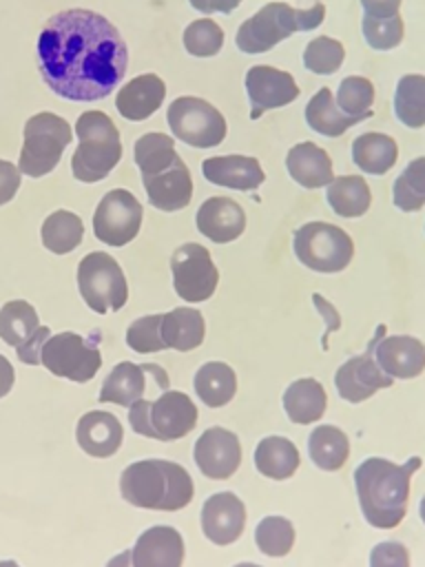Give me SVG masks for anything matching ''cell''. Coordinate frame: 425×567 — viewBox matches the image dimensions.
<instances>
[{
    "label": "cell",
    "instance_id": "1",
    "mask_svg": "<svg viewBox=\"0 0 425 567\" xmlns=\"http://www.w3.org/2000/svg\"><path fill=\"white\" fill-rule=\"evenodd\" d=\"M38 62L53 93L73 102H95L124 80L128 49L104 16L66 9L49 18L40 31Z\"/></svg>",
    "mask_w": 425,
    "mask_h": 567
},
{
    "label": "cell",
    "instance_id": "2",
    "mask_svg": "<svg viewBox=\"0 0 425 567\" xmlns=\"http://www.w3.org/2000/svg\"><path fill=\"white\" fill-rule=\"evenodd\" d=\"M418 467V456H412L405 465L372 456L356 467L354 483L359 505L372 527L392 529L403 520L410 496V478Z\"/></svg>",
    "mask_w": 425,
    "mask_h": 567
},
{
    "label": "cell",
    "instance_id": "3",
    "mask_svg": "<svg viewBox=\"0 0 425 567\" xmlns=\"http://www.w3.org/2000/svg\"><path fill=\"white\" fill-rule=\"evenodd\" d=\"M193 489L190 474L179 463L164 458L131 463L120 476L122 496L144 509H182L190 503Z\"/></svg>",
    "mask_w": 425,
    "mask_h": 567
},
{
    "label": "cell",
    "instance_id": "4",
    "mask_svg": "<svg viewBox=\"0 0 425 567\" xmlns=\"http://www.w3.org/2000/svg\"><path fill=\"white\" fill-rule=\"evenodd\" d=\"M325 18L323 2L310 9H294L286 2H268L252 18L241 22L235 42L243 53H266L297 31H312Z\"/></svg>",
    "mask_w": 425,
    "mask_h": 567
},
{
    "label": "cell",
    "instance_id": "5",
    "mask_svg": "<svg viewBox=\"0 0 425 567\" xmlns=\"http://www.w3.org/2000/svg\"><path fill=\"white\" fill-rule=\"evenodd\" d=\"M77 148L71 159L73 177L86 184L104 179L122 159L120 131L102 111H86L75 122Z\"/></svg>",
    "mask_w": 425,
    "mask_h": 567
},
{
    "label": "cell",
    "instance_id": "6",
    "mask_svg": "<svg viewBox=\"0 0 425 567\" xmlns=\"http://www.w3.org/2000/svg\"><path fill=\"white\" fill-rule=\"evenodd\" d=\"M131 427L148 439L175 441L186 436L197 423V408L188 394L166 390L155 401H135L128 408Z\"/></svg>",
    "mask_w": 425,
    "mask_h": 567
},
{
    "label": "cell",
    "instance_id": "7",
    "mask_svg": "<svg viewBox=\"0 0 425 567\" xmlns=\"http://www.w3.org/2000/svg\"><path fill=\"white\" fill-rule=\"evenodd\" d=\"M69 144L71 126L66 120L49 111L35 113L24 124V142L18 159L20 173L29 177H42L51 173Z\"/></svg>",
    "mask_w": 425,
    "mask_h": 567
},
{
    "label": "cell",
    "instance_id": "8",
    "mask_svg": "<svg viewBox=\"0 0 425 567\" xmlns=\"http://www.w3.org/2000/svg\"><path fill=\"white\" fill-rule=\"evenodd\" d=\"M294 255L314 272H339L354 255L350 235L328 221H308L294 230Z\"/></svg>",
    "mask_w": 425,
    "mask_h": 567
},
{
    "label": "cell",
    "instance_id": "9",
    "mask_svg": "<svg viewBox=\"0 0 425 567\" xmlns=\"http://www.w3.org/2000/svg\"><path fill=\"white\" fill-rule=\"evenodd\" d=\"M77 288L84 303L97 315L120 310L128 299V284L120 264L102 252H89L77 266Z\"/></svg>",
    "mask_w": 425,
    "mask_h": 567
},
{
    "label": "cell",
    "instance_id": "10",
    "mask_svg": "<svg viewBox=\"0 0 425 567\" xmlns=\"http://www.w3.org/2000/svg\"><path fill=\"white\" fill-rule=\"evenodd\" d=\"M166 120L173 135L195 148H212L226 137L224 115L201 97L184 95L173 100Z\"/></svg>",
    "mask_w": 425,
    "mask_h": 567
},
{
    "label": "cell",
    "instance_id": "11",
    "mask_svg": "<svg viewBox=\"0 0 425 567\" xmlns=\"http://www.w3.org/2000/svg\"><path fill=\"white\" fill-rule=\"evenodd\" d=\"M40 363L55 377L84 383L95 377L102 365V354L95 343H89L75 332H60L44 341Z\"/></svg>",
    "mask_w": 425,
    "mask_h": 567
},
{
    "label": "cell",
    "instance_id": "12",
    "mask_svg": "<svg viewBox=\"0 0 425 567\" xmlns=\"http://www.w3.org/2000/svg\"><path fill=\"white\" fill-rule=\"evenodd\" d=\"M170 270L175 292L188 303L210 299L219 281L217 266L212 264L208 248L201 244L179 246L170 257Z\"/></svg>",
    "mask_w": 425,
    "mask_h": 567
},
{
    "label": "cell",
    "instance_id": "13",
    "mask_svg": "<svg viewBox=\"0 0 425 567\" xmlns=\"http://www.w3.org/2000/svg\"><path fill=\"white\" fill-rule=\"evenodd\" d=\"M142 204L131 190L113 188L108 190L93 215V233L100 241L108 246H124L137 237L142 226Z\"/></svg>",
    "mask_w": 425,
    "mask_h": 567
},
{
    "label": "cell",
    "instance_id": "14",
    "mask_svg": "<svg viewBox=\"0 0 425 567\" xmlns=\"http://www.w3.org/2000/svg\"><path fill=\"white\" fill-rule=\"evenodd\" d=\"M383 334H385V326H379L376 337L367 343V350L359 357L348 359L336 370L334 385H336V392L341 394V399H345L350 403H361L367 396H372L376 390L390 388L394 383L392 377L381 370V365L376 363V357H374V348L383 339Z\"/></svg>",
    "mask_w": 425,
    "mask_h": 567
},
{
    "label": "cell",
    "instance_id": "15",
    "mask_svg": "<svg viewBox=\"0 0 425 567\" xmlns=\"http://www.w3.org/2000/svg\"><path fill=\"white\" fill-rule=\"evenodd\" d=\"M246 93L250 100V120H259L266 111L294 102L299 97V86L290 73L257 64L246 73Z\"/></svg>",
    "mask_w": 425,
    "mask_h": 567
},
{
    "label": "cell",
    "instance_id": "16",
    "mask_svg": "<svg viewBox=\"0 0 425 567\" xmlns=\"http://www.w3.org/2000/svg\"><path fill=\"white\" fill-rule=\"evenodd\" d=\"M193 458L204 476L230 478L241 463V445L237 434L226 427H208L193 447Z\"/></svg>",
    "mask_w": 425,
    "mask_h": 567
},
{
    "label": "cell",
    "instance_id": "17",
    "mask_svg": "<svg viewBox=\"0 0 425 567\" xmlns=\"http://www.w3.org/2000/svg\"><path fill=\"white\" fill-rule=\"evenodd\" d=\"M246 525V507L232 492H219L206 498L201 507V529L215 545L235 543Z\"/></svg>",
    "mask_w": 425,
    "mask_h": 567
},
{
    "label": "cell",
    "instance_id": "18",
    "mask_svg": "<svg viewBox=\"0 0 425 567\" xmlns=\"http://www.w3.org/2000/svg\"><path fill=\"white\" fill-rule=\"evenodd\" d=\"M133 567H182L184 540L175 527L155 525L135 540Z\"/></svg>",
    "mask_w": 425,
    "mask_h": 567
},
{
    "label": "cell",
    "instance_id": "19",
    "mask_svg": "<svg viewBox=\"0 0 425 567\" xmlns=\"http://www.w3.org/2000/svg\"><path fill=\"white\" fill-rule=\"evenodd\" d=\"M142 182H144L148 202L164 213H175L190 204L193 177L182 157L170 168L157 175L142 177Z\"/></svg>",
    "mask_w": 425,
    "mask_h": 567
},
{
    "label": "cell",
    "instance_id": "20",
    "mask_svg": "<svg viewBox=\"0 0 425 567\" xmlns=\"http://www.w3.org/2000/svg\"><path fill=\"white\" fill-rule=\"evenodd\" d=\"M374 357L392 379H414L425 370V346L407 334L383 337L374 348Z\"/></svg>",
    "mask_w": 425,
    "mask_h": 567
},
{
    "label": "cell",
    "instance_id": "21",
    "mask_svg": "<svg viewBox=\"0 0 425 567\" xmlns=\"http://www.w3.org/2000/svg\"><path fill=\"white\" fill-rule=\"evenodd\" d=\"M246 228L243 208L230 197H210L197 210V230L215 244L237 239Z\"/></svg>",
    "mask_w": 425,
    "mask_h": 567
},
{
    "label": "cell",
    "instance_id": "22",
    "mask_svg": "<svg viewBox=\"0 0 425 567\" xmlns=\"http://www.w3.org/2000/svg\"><path fill=\"white\" fill-rule=\"evenodd\" d=\"M201 171L210 184L232 188V190H255L266 179L259 159L246 157V155L208 157L204 159Z\"/></svg>",
    "mask_w": 425,
    "mask_h": 567
},
{
    "label": "cell",
    "instance_id": "23",
    "mask_svg": "<svg viewBox=\"0 0 425 567\" xmlns=\"http://www.w3.org/2000/svg\"><path fill=\"white\" fill-rule=\"evenodd\" d=\"M166 97V84L155 73H144L126 82L115 97V109L122 117L131 122H142L151 117Z\"/></svg>",
    "mask_w": 425,
    "mask_h": 567
},
{
    "label": "cell",
    "instance_id": "24",
    "mask_svg": "<svg viewBox=\"0 0 425 567\" xmlns=\"http://www.w3.org/2000/svg\"><path fill=\"white\" fill-rule=\"evenodd\" d=\"M122 423L117 421L115 414L111 412H102V410H93L86 412L80 421H77V430H75V439L80 443V447L97 458H106L111 454H115L122 445Z\"/></svg>",
    "mask_w": 425,
    "mask_h": 567
},
{
    "label": "cell",
    "instance_id": "25",
    "mask_svg": "<svg viewBox=\"0 0 425 567\" xmlns=\"http://www.w3.org/2000/svg\"><path fill=\"white\" fill-rule=\"evenodd\" d=\"M286 168L303 188H321L334 179L330 155L314 142L294 144L286 155Z\"/></svg>",
    "mask_w": 425,
    "mask_h": 567
},
{
    "label": "cell",
    "instance_id": "26",
    "mask_svg": "<svg viewBox=\"0 0 425 567\" xmlns=\"http://www.w3.org/2000/svg\"><path fill=\"white\" fill-rule=\"evenodd\" d=\"M151 368H153V363H148V365H137L133 361L117 363L102 383L100 401L131 408L135 401H139L144 396L146 372H151Z\"/></svg>",
    "mask_w": 425,
    "mask_h": 567
},
{
    "label": "cell",
    "instance_id": "27",
    "mask_svg": "<svg viewBox=\"0 0 425 567\" xmlns=\"http://www.w3.org/2000/svg\"><path fill=\"white\" fill-rule=\"evenodd\" d=\"M162 339L166 348L188 352L197 346H201L206 334V323L199 310L195 308H175L166 315H162Z\"/></svg>",
    "mask_w": 425,
    "mask_h": 567
},
{
    "label": "cell",
    "instance_id": "28",
    "mask_svg": "<svg viewBox=\"0 0 425 567\" xmlns=\"http://www.w3.org/2000/svg\"><path fill=\"white\" fill-rule=\"evenodd\" d=\"M328 396L317 379H299L283 392V410L292 423L308 425L323 416Z\"/></svg>",
    "mask_w": 425,
    "mask_h": 567
},
{
    "label": "cell",
    "instance_id": "29",
    "mask_svg": "<svg viewBox=\"0 0 425 567\" xmlns=\"http://www.w3.org/2000/svg\"><path fill=\"white\" fill-rule=\"evenodd\" d=\"M299 463L297 445L286 436H266L255 450L257 470L272 481L290 478L299 470Z\"/></svg>",
    "mask_w": 425,
    "mask_h": 567
},
{
    "label": "cell",
    "instance_id": "30",
    "mask_svg": "<svg viewBox=\"0 0 425 567\" xmlns=\"http://www.w3.org/2000/svg\"><path fill=\"white\" fill-rule=\"evenodd\" d=\"M398 157L396 142L385 133H363L352 142L354 164L370 175H385Z\"/></svg>",
    "mask_w": 425,
    "mask_h": 567
},
{
    "label": "cell",
    "instance_id": "31",
    "mask_svg": "<svg viewBox=\"0 0 425 567\" xmlns=\"http://www.w3.org/2000/svg\"><path fill=\"white\" fill-rule=\"evenodd\" d=\"M305 122L314 133H321L325 137H339L343 135L350 126L359 124V120L345 115L332 91L328 86L319 89V93H314L305 106Z\"/></svg>",
    "mask_w": 425,
    "mask_h": 567
},
{
    "label": "cell",
    "instance_id": "32",
    "mask_svg": "<svg viewBox=\"0 0 425 567\" xmlns=\"http://www.w3.org/2000/svg\"><path fill=\"white\" fill-rule=\"evenodd\" d=\"M195 392L208 408L226 405L237 392V377L228 363L208 361L195 372Z\"/></svg>",
    "mask_w": 425,
    "mask_h": 567
},
{
    "label": "cell",
    "instance_id": "33",
    "mask_svg": "<svg viewBox=\"0 0 425 567\" xmlns=\"http://www.w3.org/2000/svg\"><path fill=\"white\" fill-rule=\"evenodd\" d=\"M328 204L341 217H361L372 204L370 186L359 175H341L328 184Z\"/></svg>",
    "mask_w": 425,
    "mask_h": 567
},
{
    "label": "cell",
    "instance_id": "34",
    "mask_svg": "<svg viewBox=\"0 0 425 567\" xmlns=\"http://www.w3.org/2000/svg\"><path fill=\"white\" fill-rule=\"evenodd\" d=\"M308 452H310L312 463L319 470L334 472L348 461L350 441L343 434V430H339L334 425H319L310 432Z\"/></svg>",
    "mask_w": 425,
    "mask_h": 567
},
{
    "label": "cell",
    "instance_id": "35",
    "mask_svg": "<svg viewBox=\"0 0 425 567\" xmlns=\"http://www.w3.org/2000/svg\"><path fill=\"white\" fill-rule=\"evenodd\" d=\"M84 224L71 210H55L42 224V244L55 255H66L75 250L82 241Z\"/></svg>",
    "mask_w": 425,
    "mask_h": 567
},
{
    "label": "cell",
    "instance_id": "36",
    "mask_svg": "<svg viewBox=\"0 0 425 567\" xmlns=\"http://www.w3.org/2000/svg\"><path fill=\"white\" fill-rule=\"evenodd\" d=\"M179 159L175 151V142L170 135L164 133H144L135 142V164L142 173V177L157 175L166 168H170Z\"/></svg>",
    "mask_w": 425,
    "mask_h": 567
},
{
    "label": "cell",
    "instance_id": "37",
    "mask_svg": "<svg viewBox=\"0 0 425 567\" xmlns=\"http://www.w3.org/2000/svg\"><path fill=\"white\" fill-rule=\"evenodd\" d=\"M394 113L410 128L425 126V75L407 73L398 80L394 93Z\"/></svg>",
    "mask_w": 425,
    "mask_h": 567
},
{
    "label": "cell",
    "instance_id": "38",
    "mask_svg": "<svg viewBox=\"0 0 425 567\" xmlns=\"http://www.w3.org/2000/svg\"><path fill=\"white\" fill-rule=\"evenodd\" d=\"M40 328L38 312L31 303L15 299L0 308V339L9 346H22Z\"/></svg>",
    "mask_w": 425,
    "mask_h": 567
},
{
    "label": "cell",
    "instance_id": "39",
    "mask_svg": "<svg viewBox=\"0 0 425 567\" xmlns=\"http://www.w3.org/2000/svg\"><path fill=\"white\" fill-rule=\"evenodd\" d=\"M336 104L339 109L363 122L374 115V84L363 75H348L341 80L336 89Z\"/></svg>",
    "mask_w": 425,
    "mask_h": 567
},
{
    "label": "cell",
    "instance_id": "40",
    "mask_svg": "<svg viewBox=\"0 0 425 567\" xmlns=\"http://www.w3.org/2000/svg\"><path fill=\"white\" fill-rule=\"evenodd\" d=\"M394 206L414 213L425 206V157L412 159L394 182Z\"/></svg>",
    "mask_w": 425,
    "mask_h": 567
},
{
    "label": "cell",
    "instance_id": "41",
    "mask_svg": "<svg viewBox=\"0 0 425 567\" xmlns=\"http://www.w3.org/2000/svg\"><path fill=\"white\" fill-rule=\"evenodd\" d=\"M255 540L266 556H286L294 545V527L283 516H266L257 529Z\"/></svg>",
    "mask_w": 425,
    "mask_h": 567
},
{
    "label": "cell",
    "instance_id": "42",
    "mask_svg": "<svg viewBox=\"0 0 425 567\" xmlns=\"http://www.w3.org/2000/svg\"><path fill=\"white\" fill-rule=\"evenodd\" d=\"M343 58H345L343 44L330 35H319L310 40L303 51L305 69L317 75H330L339 71V66L343 64Z\"/></svg>",
    "mask_w": 425,
    "mask_h": 567
},
{
    "label": "cell",
    "instance_id": "43",
    "mask_svg": "<svg viewBox=\"0 0 425 567\" xmlns=\"http://www.w3.org/2000/svg\"><path fill=\"white\" fill-rule=\"evenodd\" d=\"M184 47L195 58L217 55L224 47V31L210 18L195 20L184 29Z\"/></svg>",
    "mask_w": 425,
    "mask_h": 567
},
{
    "label": "cell",
    "instance_id": "44",
    "mask_svg": "<svg viewBox=\"0 0 425 567\" xmlns=\"http://www.w3.org/2000/svg\"><path fill=\"white\" fill-rule=\"evenodd\" d=\"M361 29H363L365 42L376 51H390V49L398 47L403 42V33H405L401 13L390 16V18L363 16Z\"/></svg>",
    "mask_w": 425,
    "mask_h": 567
},
{
    "label": "cell",
    "instance_id": "45",
    "mask_svg": "<svg viewBox=\"0 0 425 567\" xmlns=\"http://www.w3.org/2000/svg\"><path fill=\"white\" fill-rule=\"evenodd\" d=\"M159 323H162V315H148V317L135 319L126 330V343L131 346V350L139 354L166 350Z\"/></svg>",
    "mask_w": 425,
    "mask_h": 567
},
{
    "label": "cell",
    "instance_id": "46",
    "mask_svg": "<svg viewBox=\"0 0 425 567\" xmlns=\"http://www.w3.org/2000/svg\"><path fill=\"white\" fill-rule=\"evenodd\" d=\"M370 567H410L407 547L396 540H385L372 547Z\"/></svg>",
    "mask_w": 425,
    "mask_h": 567
},
{
    "label": "cell",
    "instance_id": "47",
    "mask_svg": "<svg viewBox=\"0 0 425 567\" xmlns=\"http://www.w3.org/2000/svg\"><path fill=\"white\" fill-rule=\"evenodd\" d=\"M51 337V332H49V328L46 326H40L22 346H18L15 348V352H18V359L22 361V363H29V365H35V363H40V357H42V346H44V341Z\"/></svg>",
    "mask_w": 425,
    "mask_h": 567
},
{
    "label": "cell",
    "instance_id": "48",
    "mask_svg": "<svg viewBox=\"0 0 425 567\" xmlns=\"http://www.w3.org/2000/svg\"><path fill=\"white\" fill-rule=\"evenodd\" d=\"M20 188V168L11 162L0 159V206L11 202Z\"/></svg>",
    "mask_w": 425,
    "mask_h": 567
},
{
    "label": "cell",
    "instance_id": "49",
    "mask_svg": "<svg viewBox=\"0 0 425 567\" xmlns=\"http://www.w3.org/2000/svg\"><path fill=\"white\" fill-rule=\"evenodd\" d=\"M363 7V16H372V18H390L396 16L401 9V0H361Z\"/></svg>",
    "mask_w": 425,
    "mask_h": 567
},
{
    "label": "cell",
    "instance_id": "50",
    "mask_svg": "<svg viewBox=\"0 0 425 567\" xmlns=\"http://www.w3.org/2000/svg\"><path fill=\"white\" fill-rule=\"evenodd\" d=\"M193 9L201 13H230L239 7L241 0H188Z\"/></svg>",
    "mask_w": 425,
    "mask_h": 567
},
{
    "label": "cell",
    "instance_id": "51",
    "mask_svg": "<svg viewBox=\"0 0 425 567\" xmlns=\"http://www.w3.org/2000/svg\"><path fill=\"white\" fill-rule=\"evenodd\" d=\"M13 381H15L13 365L9 363L7 357L0 354V399H2L4 394H9V390L13 388Z\"/></svg>",
    "mask_w": 425,
    "mask_h": 567
},
{
    "label": "cell",
    "instance_id": "52",
    "mask_svg": "<svg viewBox=\"0 0 425 567\" xmlns=\"http://www.w3.org/2000/svg\"><path fill=\"white\" fill-rule=\"evenodd\" d=\"M106 567H133V551L131 549H124L122 554L113 556Z\"/></svg>",
    "mask_w": 425,
    "mask_h": 567
},
{
    "label": "cell",
    "instance_id": "53",
    "mask_svg": "<svg viewBox=\"0 0 425 567\" xmlns=\"http://www.w3.org/2000/svg\"><path fill=\"white\" fill-rule=\"evenodd\" d=\"M0 567H20L15 560H0Z\"/></svg>",
    "mask_w": 425,
    "mask_h": 567
},
{
    "label": "cell",
    "instance_id": "54",
    "mask_svg": "<svg viewBox=\"0 0 425 567\" xmlns=\"http://www.w3.org/2000/svg\"><path fill=\"white\" fill-rule=\"evenodd\" d=\"M418 512H421V518H423V523H425V496H423V501H421V507H418Z\"/></svg>",
    "mask_w": 425,
    "mask_h": 567
},
{
    "label": "cell",
    "instance_id": "55",
    "mask_svg": "<svg viewBox=\"0 0 425 567\" xmlns=\"http://www.w3.org/2000/svg\"><path fill=\"white\" fill-rule=\"evenodd\" d=\"M235 567H261V565H255V563H239V565H235Z\"/></svg>",
    "mask_w": 425,
    "mask_h": 567
}]
</instances>
